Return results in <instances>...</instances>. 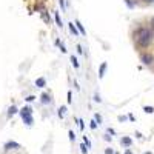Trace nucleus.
<instances>
[{
    "instance_id": "27",
    "label": "nucleus",
    "mask_w": 154,
    "mask_h": 154,
    "mask_svg": "<svg viewBox=\"0 0 154 154\" xmlns=\"http://www.w3.org/2000/svg\"><path fill=\"white\" fill-rule=\"evenodd\" d=\"M59 48H60V51H62L63 54H66V48H65V45H60Z\"/></svg>"
},
{
    "instance_id": "36",
    "label": "nucleus",
    "mask_w": 154,
    "mask_h": 154,
    "mask_svg": "<svg viewBox=\"0 0 154 154\" xmlns=\"http://www.w3.org/2000/svg\"><path fill=\"white\" fill-rule=\"evenodd\" d=\"M128 119H130V120H133V122L136 120V117H134V116H133V114H130V116H128Z\"/></svg>"
},
{
    "instance_id": "1",
    "label": "nucleus",
    "mask_w": 154,
    "mask_h": 154,
    "mask_svg": "<svg viewBox=\"0 0 154 154\" xmlns=\"http://www.w3.org/2000/svg\"><path fill=\"white\" fill-rule=\"evenodd\" d=\"M152 38H154V32H152L151 29L145 28V26H139V28H136V29L133 31V40H134L136 45L140 46V48L149 46V43H151Z\"/></svg>"
},
{
    "instance_id": "7",
    "label": "nucleus",
    "mask_w": 154,
    "mask_h": 154,
    "mask_svg": "<svg viewBox=\"0 0 154 154\" xmlns=\"http://www.w3.org/2000/svg\"><path fill=\"white\" fill-rule=\"evenodd\" d=\"M120 145L125 146V148H130V146L133 145V139L128 137V136H123V137L120 139Z\"/></svg>"
},
{
    "instance_id": "33",
    "label": "nucleus",
    "mask_w": 154,
    "mask_h": 154,
    "mask_svg": "<svg viewBox=\"0 0 154 154\" xmlns=\"http://www.w3.org/2000/svg\"><path fill=\"white\" fill-rule=\"evenodd\" d=\"M108 133H109L111 136H116V131L112 130V128H108Z\"/></svg>"
},
{
    "instance_id": "29",
    "label": "nucleus",
    "mask_w": 154,
    "mask_h": 154,
    "mask_svg": "<svg viewBox=\"0 0 154 154\" xmlns=\"http://www.w3.org/2000/svg\"><path fill=\"white\" fill-rule=\"evenodd\" d=\"M34 99H35V97H34V96L31 94V96H28V97H26V99H25V100H26V102H32Z\"/></svg>"
},
{
    "instance_id": "2",
    "label": "nucleus",
    "mask_w": 154,
    "mask_h": 154,
    "mask_svg": "<svg viewBox=\"0 0 154 154\" xmlns=\"http://www.w3.org/2000/svg\"><path fill=\"white\" fill-rule=\"evenodd\" d=\"M19 116H20V119L23 120V123L26 125V126H32V123H34V119H32V108H31L29 105L20 108Z\"/></svg>"
},
{
    "instance_id": "10",
    "label": "nucleus",
    "mask_w": 154,
    "mask_h": 154,
    "mask_svg": "<svg viewBox=\"0 0 154 154\" xmlns=\"http://www.w3.org/2000/svg\"><path fill=\"white\" fill-rule=\"evenodd\" d=\"M46 86V79L45 77H38V79H35V88H43Z\"/></svg>"
},
{
    "instance_id": "34",
    "label": "nucleus",
    "mask_w": 154,
    "mask_h": 154,
    "mask_svg": "<svg viewBox=\"0 0 154 154\" xmlns=\"http://www.w3.org/2000/svg\"><path fill=\"white\" fill-rule=\"evenodd\" d=\"M126 119H128V117H126V116H120V117H119V120H120V122H125Z\"/></svg>"
},
{
    "instance_id": "16",
    "label": "nucleus",
    "mask_w": 154,
    "mask_h": 154,
    "mask_svg": "<svg viewBox=\"0 0 154 154\" xmlns=\"http://www.w3.org/2000/svg\"><path fill=\"white\" fill-rule=\"evenodd\" d=\"M59 5H60V9H62L63 12L66 11V2H65V0H59Z\"/></svg>"
},
{
    "instance_id": "35",
    "label": "nucleus",
    "mask_w": 154,
    "mask_h": 154,
    "mask_svg": "<svg viewBox=\"0 0 154 154\" xmlns=\"http://www.w3.org/2000/svg\"><path fill=\"white\" fill-rule=\"evenodd\" d=\"M149 23H151V28L154 29V17H151V20H149Z\"/></svg>"
},
{
    "instance_id": "38",
    "label": "nucleus",
    "mask_w": 154,
    "mask_h": 154,
    "mask_svg": "<svg viewBox=\"0 0 154 154\" xmlns=\"http://www.w3.org/2000/svg\"><path fill=\"white\" fill-rule=\"evenodd\" d=\"M125 154H133V151H131V149H126V151H125Z\"/></svg>"
},
{
    "instance_id": "15",
    "label": "nucleus",
    "mask_w": 154,
    "mask_h": 154,
    "mask_svg": "<svg viewBox=\"0 0 154 154\" xmlns=\"http://www.w3.org/2000/svg\"><path fill=\"white\" fill-rule=\"evenodd\" d=\"M68 28H69V31H71V34L72 35H79L80 32H79V29L75 28V25L74 23H68Z\"/></svg>"
},
{
    "instance_id": "37",
    "label": "nucleus",
    "mask_w": 154,
    "mask_h": 154,
    "mask_svg": "<svg viewBox=\"0 0 154 154\" xmlns=\"http://www.w3.org/2000/svg\"><path fill=\"white\" fill-rule=\"evenodd\" d=\"M136 137H137V139H142V134H140V133L137 131V133H136Z\"/></svg>"
},
{
    "instance_id": "23",
    "label": "nucleus",
    "mask_w": 154,
    "mask_h": 154,
    "mask_svg": "<svg viewBox=\"0 0 154 154\" xmlns=\"http://www.w3.org/2000/svg\"><path fill=\"white\" fill-rule=\"evenodd\" d=\"M68 136H69V140H71V142H74V140H75V134H74V131H69Z\"/></svg>"
},
{
    "instance_id": "20",
    "label": "nucleus",
    "mask_w": 154,
    "mask_h": 154,
    "mask_svg": "<svg viewBox=\"0 0 154 154\" xmlns=\"http://www.w3.org/2000/svg\"><path fill=\"white\" fill-rule=\"evenodd\" d=\"M80 151H82V154H88V146L85 143H80Z\"/></svg>"
},
{
    "instance_id": "41",
    "label": "nucleus",
    "mask_w": 154,
    "mask_h": 154,
    "mask_svg": "<svg viewBox=\"0 0 154 154\" xmlns=\"http://www.w3.org/2000/svg\"><path fill=\"white\" fill-rule=\"evenodd\" d=\"M114 154H119V152H117V151H114Z\"/></svg>"
},
{
    "instance_id": "21",
    "label": "nucleus",
    "mask_w": 154,
    "mask_h": 154,
    "mask_svg": "<svg viewBox=\"0 0 154 154\" xmlns=\"http://www.w3.org/2000/svg\"><path fill=\"white\" fill-rule=\"evenodd\" d=\"M75 51H77V54L82 56V54H83V46H82V45H77V46H75Z\"/></svg>"
},
{
    "instance_id": "9",
    "label": "nucleus",
    "mask_w": 154,
    "mask_h": 154,
    "mask_svg": "<svg viewBox=\"0 0 154 154\" xmlns=\"http://www.w3.org/2000/svg\"><path fill=\"white\" fill-rule=\"evenodd\" d=\"M74 25H75V28L79 29V32H80L82 35H86V29L83 28V25H82V22H80V20H75V22H74Z\"/></svg>"
},
{
    "instance_id": "26",
    "label": "nucleus",
    "mask_w": 154,
    "mask_h": 154,
    "mask_svg": "<svg viewBox=\"0 0 154 154\" xmlns=\"http://www.w3.org/2000/svg\"><path fill=\"white\" fill-rule=\"evenodd\" d=\"M83 140H85V145H86L88 148H91V146H93V145H91V142L88 140V137H83Z\"/></svg>"
},
{
    "instance_id": "18",
    "label": "nucleus",
    "mask_w": 154,
    "mask_h": 154,
    "mask_svg": "<svg viewBox=\"0 0 154 154\" xmlns=\"http://www.w3.org/2000/svg\"><path fill=\"white\" fill-rule=\"evenodd\" d=\"M97 126H99V123H97L94 119H91V122H89V128H91V130H96Z\"/></svg>"
},
{
    "instance_id": "14",
    "label": "nucleus",
    "mask_w": 154,
    "mask_h": 154,
    "mask_svg": "<svg viewBox=\"0 0 154 154\" xmlns=\"http://www.w3.org/2000/svg\"><path fill=\"white\" fill-rule=\"evenodd\" d=\"M40 17L45 20V23H51V17H49V12H48V11L43 9V11H42V14H40Z\"/></svg>"
},
{
    "instance_id": "28",
    "label": "nucleus",
    "mask_w": 154,
    "mask_h": 154,
    "mask_svg": "<svg viewBox=\"0 0 154 154\" xmlns=\"http://www.w3.org/2000/svg\"><path fill=\"white\" fill-rule=\"evenodd\" d=\"M66 99H68V103H71V102H72V99H71V91H68V94H66Z\"/></svg>"
},
{
    "instance_id": "3",
    "label": "nucleus",
    "mask_w": 154,
    "mask_h": 154,
    "mask_svg": "<svg viewBox=\"0 0 154 154\" xmlns=\"http://www.w3.org/2000/svg\"><path fill=\"white\" fill-rule=\"evenodd\" d=\"M3 148H5V151H11V149H19V148H22V145H20L19 142H14V140H8V142L3 145Z\"/></svg>"
},
{
    "instance_id": "13",
    "label": "nucleus",
    "mask_w": 154,
    "mask_h": 154,
    "mask_svg": "<svg viewBox=\"0 0 154 154\" xmlns=\"http://www.w3.org/2000/svg\"><path fill=\"white\" fill-rule=\"evenodd\" d=\"M54 17H56V23H57V26H59V28H63V22H62V17H60V14H59V11H56V12H54Z\"/></svg>"
},
{
    "instance_id": "31",
    "label": "nucleus",
    "mask_w": 154,
    "mask_h": 154,
    "mask_svg": "<svg viewBox=\"0 0 154 154\" xmlns=\"http://www.w3.org/2000/svg\"><path fill=\"white\" fill-rule=\"evenodd\" d=\"M105 154H114V151H112L111 148H106V149H105Z\"/></svg>"
},
{
    "instance_id": "5",
    "label": "nucleus",
    "mask_w": 154,
    "mask_h": 154,
    "mask_svg": "<svg viewBox=\"0 0 154 154\" xmlns=\"http://www.w3.org/2000/svg\"><path fill=\"white\" fill-rule=\"evenodd\" d=\"M106 69H108V63H106V62H102V63H100V66H99V79H100V80L105 77Z\"/></svg>"
},
{
    "instance_id": "17",
    "label": "nucleus",
    "mask_w": 154,
    "mask_h": 154,
    "mask_svg": "<svg viewBox=\"0 0 154 154\" xmlns=\"http://www.w3.org/2000/svg\"><path fill=\"white\" fill-rule=\"evenodd\" d=\"M75 123H77V126L80 128V130H83L85 128V123H83V119H75Z\"/></svg>"
},
{
    "instance_id": "12",
    "label": "nucleus",
    "mask_w": 154,
    "mask_h": 154,
    "mask_svg": "<svg viewBox=\"0 0 154 154\" xmlns=\"http://www.w3.org/2000/svg\"><path fill=\"white\" fill-rule=\"evenodd\" d=\"M65 114H66V106H65V105H62V106L59 108V111H57L59 119H63V117H65Z\"/></svg>"
},
{
    "instance_id": "40",
    "label": "nucleus",
    "mask_w": 154,
    "mask_h": 154,
    "mask_svg": "<svg viewBox=\"0 0 154 154\" xmlns=\"http://www.w3.org/2000/svg\"><path fill=\"white\" fill-rule=\"evenodd\" d=\"M145 154H152V152H149V151H146V152H145Z\"/></svg>"
},
{
    "instance_id": "22",
    "label": "nucleus",
    "mask_w": 154,
    "mask_h": 154,
    "mask_svg": "<svg viewBox=\"0 0 154 154\" xmlns=\"http://www.w3.org/2000/svg\"><path fill=\"white\" fill-rule=\"evenodd\" d=\"M94 120L100 125V123H102V116H100V114H94Z\"/></svg>"
},
{
    "instance_id": "11",
    "label": "nucleus",
    "mask_w": 154,
    "mask_h": 154,
    "mask_svg": "<svg viewBox=\"0 0 154 154\" xmlns=\"http://www.w3.org/2000/svg\"><path fill=\"white\" fill-rule=\"evenodd\" d=\"M69 60H71V65H72L75 69H79V68H80V63H79V60H77V57H75V56H71V57H69Z\"/></svg>"
},
{
    "instance_id": "32",
    "label": "nucleus",
    "mask_w": 154,
    "mask_h": 154,
    "mask_svg": "<svg viewBox=\"0 0 154 154\" xmlns=\"http://www.w3.org/2000/svg\"><path fill=\"white\" fill-rule=\"evenodd\" d=\"M54 45H56V46H60V45H62V42H60V38H56V42H54Z\"/></svg>"
},
{
    "instance_id": "8",
    "label": "nucleus",
    "mask_w": 154,
    "mask_h": 154,
    "mask_svg": "<svg viewBox=\"0 0 154 154\" xmlns=\"http://www.w3.org/2000/svg\"><path fill=\"white\" fill-rule=\"evenodd\" d=\"M19 111H20V109H19V108H17L16 105H11V106L8 108V112H6V117H8V119H11L12 116H14V114H17Z\"/></svg>"
},
{
    "instance_id": "39",
    "label": "nucleus",
    "mask_w": 154,
    "mask_h": 154,
    "mask_svg": "<svg viewBox=\"0 0 154 154\" xmlns=\"http://www.w3.org/2000/svg\"><path fill=\"white\" fill-rule=\"evenodd\" d=\"M145 2H148V3H152V2H154V0H145Z\"/></svg>"
},
{
    "instance_id": "19",
    "label": "nucleus",
    "mask_w": 154,
    "mask_h": 154,
    "mask_svg": "<svg viewBox=\"0 0 154 154\" xmlns=\"http://www.w3.org/2000/svg\"><path fill=\"white\" fill-rule=\"evenodd\" d=\"M143 111H145L146 114H152V112H154V108H152V106H143Z\"/></svg>"
},
{
    "instance_id": "6",
    "label": "nucleus",
    "mask_w": 154,
    "mask_h": 154,
    "mask_svg": "<svg viewBox=\"0 0 154 154\" xmlns=\"http://www.w3.org/2000/svg\"><path fill=\"white\" fill-rule=\"evenodd\" d=\"M40 102H42L43 105H49L51 102H53V97H51L49 93H42V96H40Z\"/></svg>"
},
{
    "instance_id": "24",
    "label": "nucleus",
    "mask_w": 154,
    "mask_h": 154,
    "mask_svg": "<svg viewBox=\"0 0 154 154\" xmlns=\"http://www.w3.org/2000/svg\"><path fill=\"white\" fill-rule=\"evenodd\" d=\"M94 102H97V103H100V102H102V99H100V96L97 93H94Z\"/></svg>"
},
{
    "instance_id": "4",
    "label": "nucleus",
    "mask_w": 154,
    "mask_h": 154,
    "mask_svg": "<svg viewBox=\"0 0 154 154\" xmlns=\"http://www.w3.org/2000/svg\"><path fill=\"white\" fill-rule=\"evenodd\" d=\"M140 60H142L145 65H151L154 62V56L149 54V53H143V54H140Z\"/></svg>"
},
{
    "instance_id": "25",
    "label": "nucleus",
    "mask_w": 154,
    "mask_h": 154,
    "mask_svg": "<svg viewBox=\"0 0 154 154\" xmlns=\"http://www.w3.org/2000/svg\"><path fill=\"white\" fill-rule=\"evenodd\" d=\"M125 3H126V6H128V8H134V3L131 2V0H125Z\"/></svg>"
},
{
    "instance_id": "30",
    "label": "nucleus",
    "mask_w": 154,
    "mask_h": 154,
    "mask_svg": "<svg viewBox=\"0 0 154 154\" xmlns=\"http://www.w3.org/2000/svg\"><path fill=\"white\" fill-rule=\"evenodd\" d=\"M103 139L106 140V142H111V136H108V134H103Z\"/></svg>"
}]
</instances>
